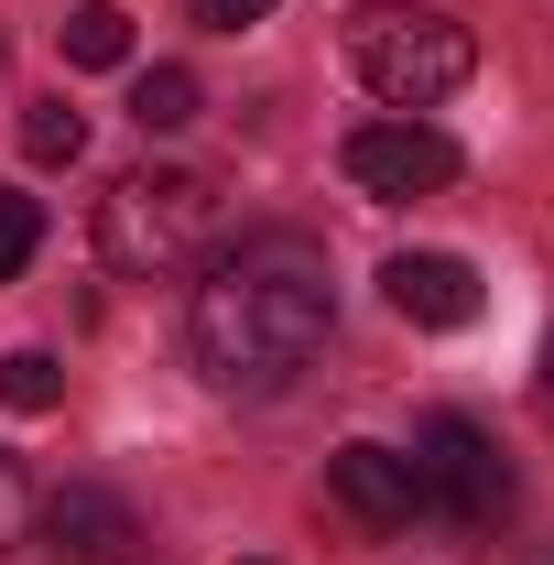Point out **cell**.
Instances as JSON below:
<instances>
[{
    "instance_id": "obj_9",
    "label": "cell",
    "mask_w": 554,
    "mask_h": 565,
    "mask_svg": "<svg viewBox=\"0 0 554 565\" xmlns=\"http://www.w3.org/2000/svg\"><path fill=\"white\" fill-rule=\"evenodd\" d=\"M55 44H66V66H131V11L120 0H76L55 22Z\"/></svg>"
},
{
    "instance_id": "obj_5",
    "label": "cell",
    "mask_w": 554,
    "mask_h": 565,
    "mask_svg": "<svg viewBox=\"0 0 554 565\" xmlns=\"http://www.w3.org/2000/svg\"><path fill=\"white\" fill-rule=\"evenodd\" d=\"M338 163H348V185H359V196H381V207L457 185V141H446V131H424V120H359Z\"/></svg>"
},
{
    "instance_id": "obj_7",
    "label": "cell",
    "mask_w": 554,
    "mask_h": 565,
    "mask_svg": "<svg viewBox=\"0 0 554 565\" xmlns=\"http://www.w3.org/2000/svg\"><path fill=\"white\" fill-rule=\"evenodd\" d=\"M327 490H338V511L370 522V533H403V522L424 511L414 457H392V446H338V457H327Z\"/></svg>"
},
{
    "instance_id": "obj_10",
    "label": "cell",
    "mask_w": 554,
    "mask_h": 565,
    "mask_svg": "<svg viewBox=\"0 0 554 565\" xmlns=\"http://www.w3.org/2000/svg\"><path fill=\"white\" fill-rule=\"evenodd\" d=\"M131 120L141 131H185V120H196V76L185 66H141L131 76Z\"/></svg>"
},
{
    "instance_id": "obj_3",
    "label": "cell",
    "mask_w": 554,
    "mask_h": 565,
    "mask_svg": "<svg viewBox=\"0 0 554 565\" xmlns=\"http://www.w3.org/2000/svg\"><path fill=\"white\" fill-rule=\"evenodd\" d=\"M348 66H359V87H370L381 109H435V98H457V87L479 76V44H468V22H446V11L381 0V11L348 22Z\"/></svg>"
},
{
    "instance_id": "obj_2",
    "label": "cell",
    "mask_w": 554,
    "mask_h": 565,
    "mask_svg": "<svg viewBox=\"0 0 554 565\" xmlns=\"http://www.w3.org/2000/svg\"><path fill=\"white\" fill-rule=\"evenodd\" d=\"M217 228V185L207 174H185V163H131L109 196H98V262L131 282H163L185 273L196 250H207Z\"/></svg>"
},
{
    "instance_id": "obj_11",
    "label": "cell",
    "mask_w": 554,
    "mask_h": 565,
    "mask_svg": "<svg viewBox=\"0 0 554 565\" xmlns=\"http://www.w3.org/2000/svg\"><path fill=\"white\" fill-rule=\"evenodd\" d=\"M0 403H11V414H55V403H66L55 349H11V359H0Z\"/></svg>"
},
{
    "instance_id": "obj_17",
    "label": "cell",
    "mask_w": 554,
    "mask_h": 565,
    "mask_svg": "<svg viewBox=\"0 0 554 565\" xmlns=\"http://www.w3.org/2000/svg\"><path fill=\"white\" fill-rule=\"evenodd\" d=\"M251 565H262V555H251Z\"/></svg>"
},
{
    "instance_id": "obj_14",
    "label": "cell",
    "mask_w": 554,
    "mask_h": 565,
    "mask_svg": "<svg viewBox=\"0 0 554 565\" xmlns=\"http://www.w3.org/2000/svg\"><path fill=\"white\" fill-rule=\"evenodd\" d=\"M33 533V479H22V457H0V544H22Z\"/></svg>"
},
{
    "instance_id": "obj_12",
    "label": "cell",
    "mask_w": 554,
    "mask_h": 565,
    "mask_svg": "<svg viewBox=\"0 0 554 565\" xmlns=\"http://www.w3.org/2000/svg\"><path fill=\"white\" fill-rule=\"evenodd\" d=\"M22 152H33V163H76V152H87V109H66V98H33Z\"/></svg>"
},
{
    "instance_id": "obj_4",
    "label": "cell",
    "mask_w": 554,
    "mask_h": 565,
    "mask_svg": "<svg viewBox=\"0 0 554 565\" xmlns=\"http://www.w3.org/2000/svg\"><path fill=\"white\" fill-rule=\"evenodd\" d=\"M414 479H424V500L446 511V522H500V500H511V468H500V446H489V424H468V414H424V435H414Z\"/></svg>"
},
{
    "instance_id": "obj_15",
    "label": "cell",
    "mask_w": 554,
    "mask_h": 565,
    "mask_svg": "<svg viewBox=\"0 0 554 565\" xmlns=\"http://www.w3.org/2000/svg\"><path fill=\"white\" fill-rule=\"evenodd\" d=\"M262 11H273V0H196V22H207V33H251Z\"/></svg>"
},
{
    "instance_id": "obj_8",
    "label": "cell",
    "mask_w": 554,
    "mask_h": 565,
    "mask_svg": "<svg viewBox=\"0 0 554 565\" xmlns=\"http://www.w3.org/2000/svg\"><path fill=\"white\" fill-rule=\"evenodd\" d=\"M381 294H392L403 327H468V316H479V273H468L457 250H403V262L381 273Z\"/></svg>"
},
{
    "instance_id": "obj_6",
    "label": "cell",
    "mask_w": 554,
    "mask_h": 565,
    "mask_svg": "<svg viewBox=\"0 0 554 565\" xmlns=\"http://www.w3.org/2000/svg\"><path fill=\"white\" fill-rule=\"evenodd\" d=\"M44 544H55V565H131L141 555V511L120 490H98V479H66V490L44 500Z\"/></svg>"
},
{
    "instance_id": "obj_13",
    "label": "cell",
    "mask_w": 554,
    "mask_h": 565,
    "mask_svg": "<svg viewBox=\"0 0 554 565\" xmlns=\"http://www.w3.org/2000/svg\"><path fill=\"white\" fill-rule=\"evenodd\" d=\"M33 239H44V207H33V196H0V282L33 262Z\"/></svg>"
},
{
    "instance_id": "obj_16",
    "label": "cell",
    "mask_w": 554,
    "mask_h": 565,
    "mask_svg": "<svg viewBox=\"0 0 554 565\" xmlns=\"http://www.w3.org/2000/svg\"><path fill=\"white\" fill-rule=\"evenodd\" d=\"M0 55H11V44H0Z\"/></svg>"
},
{
    "instance_id": "obj_1",
    "label": "cell",
    "mask_w": 554,
    "mask_h": 565,
    "mask_svg": "<svg viewBox=\"0 0 554 565\" xmlns=\"http://www.w3.org/2000/svg\"><path fill=\"white\" fill-rule=\"evenodd\" d=\"M327 327H338V282H327V250L294 239V228L239 239L196 282V316H185L196 370H207L217 392H283L294 370H316Z\"/></svg>"
}]
</instances>
